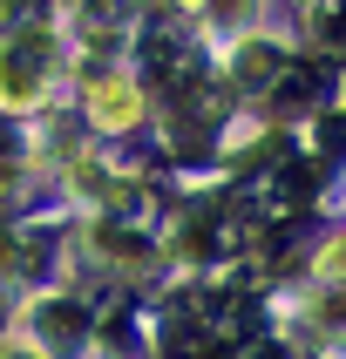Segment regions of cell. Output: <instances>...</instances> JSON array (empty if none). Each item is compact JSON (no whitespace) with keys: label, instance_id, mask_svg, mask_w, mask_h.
Returning a JSON list of instances; mask_svg holds the SVG:
<instances>
[{"label":"cell","instance_id":"cell-2","mask_svg":"<svg viewBox=\"0 0 346 359\" xmlns=\"http://www.w3.org/2000/svg\"><path fill=\"white\" fill-rule=\"evenodd\" d=\"M333 34H340V48H346V14H340V27H333Z\"/></svg>","mask_w":346,"mask_h":359},{"label":"cell","instance_id":"cell-1","mask_svg":"<svg viewBox=\"0 0 346 359\" xmlns=\"http://www.w3.org/2000/svg\"><path fill=\"white\" fill-rule=\"evenodd\" d=\"M279 197L285 203H305V197H312V170H305V163H299V170H279Z\"/></svg>","mask_w":346,"mask_h":359}]
</instances>
